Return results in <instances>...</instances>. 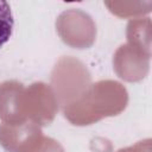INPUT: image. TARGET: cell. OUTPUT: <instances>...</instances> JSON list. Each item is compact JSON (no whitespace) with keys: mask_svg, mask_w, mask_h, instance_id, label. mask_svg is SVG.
<instances>
[{"mask_svg":"<svg viewBox=\"0 0 152 152\" xmlns=\"http://www.w3.org/2000/svg\"><path fill=\"white\" fill-rule=\"evenodd\" d=\"M127 100V91L119 82L100 81L90 84L83 95L63 108V112L74 125H90L102 118L121 113Z\"/></svg>","mask_w":152,"mask_h":152,"instance_id":"obj_1","label":"cell"},{"mask_svg":"<svg viewBox=\"0 0 152 152\" xmlns=\"http://www.w3.org/2000/svg\"><path fill=\"white\" fill-rule=\"evenodd\" d=\"M62 42L75 49H88L96 39V25L91 17L77 8L62 12L56 20Z\"/></svg>","mask_w":152,"mask_h":152,"instance_id":"obj_2","label":"cell"},{"mask_svg":"<svg viewBox=\"0 0 152 152\" xmlns=\"http://www.w3.org/2000/svg\"><path fill=\"white\" fill-rule=\"evenodd\" d=\"M23 108L28 121L45 126L55 119L58 110V100L48 84L37 82L24 90Z\"/></svg>","mask_w":152,"mask_h":152,"instance_id":"obj_3","label":"cell"},{"mask_svg":"<svg viewBox=\"0 0 152 152\" xmlns=\"http://www.w3.org/2000/svg\"><path fill=\"white\" fill-rule=\"evenodd\" d=\"M150 49L127 43L121 45L113 58V65L116 75L128 82L142 80L148 71Z\"/></svg>","mask_w":152,"mask_h":152,"instance_id":"obj_4","label":"cell"},{"mask_svg":"<svg viewBox=\"0 0 152 152\" xmlns=\"http://www.w3.org/2000/svg\"><path fill=\"white\" fill-rule=\"evenodd\" d=\"M43 137L40 126L32 121L19 125L0 124V144L8 152H31Z\"/></svg>","mask_w":152,"mask_h":152,"instance_id":"obj_5","label":"cell"},{"mask_svg":"<svg viewBox=\"0 0 152 152\" xmlns=\"http://www.w3.org/2000/svg\"><path fill=\"white\" fill-rule=\"evenodd\" d=\"M24 86L18 81H5L0 84V119L8 125L28 121L24 114Z\"/></svg>","mask_w":152,"mask_h":152,"instance_id":"obj_6","label":"cell"},{"mask_svg":"<svg viewBox=\"0 0 152 152\" xmlns=\"http://www.w3.org/2000/svg\"><path fill=\"white\" fill-rule=\"evenodd\" d=\"M13 15L8 2L0 1V48H2L11 38L13 32Z\"/></svg>","mask_w":152,"mask_h":152,"instance_id":"obj_7","label":"cell"},{"mask_svg":"<svg viewBox=\"0 0 152 152\" xmlns=\"http://www.w3.org/2000/svg\"><path fill=\"white\" fill-rule=\"evenodd\" d=\"M31 152H64V150L58 144V141H56L51 138L43 137L42 140L39 141V144Z\"/></svg>","mask_w":152,"mask_h":152,"instance_id":"obj_8","label":"cell"},{"mask_svg":"<svg viewBox=\"0 0 152 152\" xmlns=\"http://www.w3.org/2000/svg\"><path fill=\"white\" fill-rule=\"evenodd\" d=\"M118 152H151V139L138 141L135 145L119 150Z\"/></svg>","mask_w":152,"mask_h":152,"instance_id":"obj_9","label":"cell"}]
</instances>
